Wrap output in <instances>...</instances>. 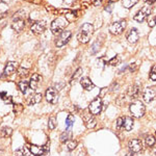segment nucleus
I'll use <instances>...</instances> for the list:
<instances>
[{
	"label": "nucleus",
	"instance_id": "obj_1",
	"mask_svg": "<svg viewBox=\"0 0 156 156\" xmlns=\"http://www.w3.org/2000/svg\"><path fill=\"white\" fill-rule=\"evenodd\" d=\"M94 32V26L90 23H84L80 28V31L77 36L78 41L82 44H87V43L90 42V36Z\"/></svg>",
	"mask_w": 156,
	"mask_h": 156
},
{
	"label": "nucleus",
	"instance_id": "obj_2",
	"mask_svg": "<svg viewBox=\"0 0 156 156\" xmlns=\"http://www.w3.org/2000/svg\"><path fill=\"white\" fill-rule=\"evenodd\" d=\"M129 110H130V112H131V115H133V118L140 119V118H142L143 115H145L146 107H145L144 103H142L140 101H134L130 104Z\"/></svg>",
	"mask_w": 156,
	"mask_h": 156
},
{
	"label": "nucleus",
	"instance_id": "obj_3",
	"mask_svg": "<svg viewBox=\"0 0 156 156\" xmlns=\"http://www.w3.org/2000/svg\"><path fill=\"white\" fill-rule=\"evenodd\" d=\"M134 125V120L130 117H121L117 120L115 128L117 129H124L126 131H130Z\"/></svg>",
	"mask_w": 156,
	"mask_h": 156
},
{
	"label": "nucleus",
	"instance_id": "obj_4",
	"mask_svg": "<svg viewBox=\"0 0 156 156\" xmlns=\"http://www.w3.org/2000/svg\"><path fill=\"white\" fill-rule=\"evenodd\" d=\"M69 22L67 21L65 18H57L52 21L51 23V31L53 32L54 34H59L60 32H62L65 30V28L68 26Z\"/></svg>",
	"mask_w": 156,
	"mask_h": 156
},
{
	"label": "nucleus",
	"instance_id": "obj_5",
	"mask_svg": "<svg viewBox=\"0 0 156 156\" xmlns=\"http://www.w3.org/2000/svg\"><path fill=\"white\" fill-rule=\"evenodd\" d=\"M126 21L125 20H121V21H115L109 27V31L112 34H115V36H118V34H121L123 31L126 28Z\"/></svg>",
	"mask_w": 156,
	"mask_h": 156
},
{
	"label": "nucleus",
	"instance_id": "obj_6",
	"mask_svg": "<svg viewBox=\"0 0 156 156\" xmlns=\"http://www.w3.org/2000/svg\"><path fill=\"white\" fill-rule=\"evenodd\" d=\"M102 100L100 97H97L93 100L92 102L90 103L89 105V112L90 114H92L93 115H99L102 110Z\"/></svg>",
	"mask_w": 156,
	"mask_h": 156
},
{
	"label": "nucleus",
	"instance_id": "obj_7",
	"mask_svg": "<svg viewBox=\"0 0 156 156\" xmlns=\"http://www.w3.org/2000/svg\"><path fill=\"white\" fill-rule=\"evenodd\" d=\"M72 37V32L69 31V30H64L62 32H60L58 34V37L55 40V45L56 47H62L67 44L68 42L70 41Z\"/></svg>",
	"mask_w": 156,
	"mask_h": 156
},
{
	"label": "nucleus",
	"instance_id": "obj_8",
	"mask_svg": "<svg viewBox=\"0 0 156 156\" xmlns=\"http://www.w3.org/2000/svg\"><path fill=\"white\" fill-rule=\"evenodd\" d=\"M152 12V7L151 6H144L143 9H140V11L137 12V14L134 16V20L138 23H143L146 19L148 18V16L151 14Z\"/></svg>",
	"mask_w": 156,
	"mask_h": 156
},
{
	"label": "nucleus",
	"instance_id": "obj_9",
	"mask_svg": "<svg viewBox=\"0 0 156 156\" xmlns=\"http://www.w3.org/2000/svg\"><path fill=\"white\" fill-rule=\"evenodd\" d=\"M18 62H9L6 64L5 68H4V71L3 74H2V77H5V76H11V75L14 74L15 72L18 70Z\"/></svg>",
	"mask_w": 156,
	"mask_h": 156
},
{
	"label": "nucleus",
	"instance_id": "obj_10",
	"mask_svg": "<svg viewBox=\"0 0 156 156\" xmlns=\"http://www.w3.org/2000/svg\"><path fill=\"white\" fill-rule=\"evenodd\" d=\"M144 146H143L142 140H131L128 143V149L133 153H138L143 150Z\"/></svg>",
	"mask_w": 156,
	"mask_h": 156
},
{
	"label": "nucleus",
	"instance_id": "obj_11",
	"mask_svg": "<svg viewBox=\"0 0 156 156\" xmlns=\"http://www.w3.org/2000/svg\"><path fill=\"white\" fill-rule=\"evenodd\" d=\"M45 97H46V100L51 104H56L57 101H58V95H57V92L54 89L50 87L46 90V94H45Z\"/></svg>",
	"mask_w": 156,
	"mask_h": 156
},
{
	"label": "nucleus",
	"instance_id": "obj_12",
	"mask_svg": "<svg viewBox=\"0 0 156 156\" xmlns=\"http://www.w3.org/2000/svg\"><path fill=\"white\" fill-rule=\"evenodd\" d=\"M156 98V92L152 87H146L143 90V99L145 102H151Z\"/></svg>",
	"mask_w": 156,
	"mask_h": 156
},
{
	"label": "nucleus",
	"instance_id": "obj_13",
	"mask_svg": "<svg viewBox=\"0 0 156 156\" xmlns=\"http://www.w3.org/2000/svg\"><path fill=\"white\" fill-rule=\"evenodd\" d=\"M140 94H142V89L140 83H134L128 90V96L132 99H136L138 96H140Z\"/></svg>",
	"mask_w": 156,
	"mask_h": 156
},
{
	"label": "nucleus",
	"instance_id": "obj_14",
	"mask_svg": "<svg viewBox=\"0 0 156 156\" xmlns=\"http://www.w3.org/2000/svg\"><path fill=\"white\" fill-rule=\"evenodd\" d=\"M31 31L34 32V34H42L43 32L46 29V22L45 21H39L36 22L34 24H32L31 26Z\"/></svg>",
	"mask_w": 156,
	"mask_h": 156
},
{
	"label": "nucleus",
	"instance_id": "obj_15",
	"mask_svg": "<svg viewBox=\"0 0 156 156\" xmlns=\"http://www.w3.org/2000/svg\"><path fill=\"white\" fill-rule=\"evenodd\" d=\"M43 99V96L42 94L40 93H37V94H30L28 97L26 98V102L28 105H34V104H37V103L41 102Z\"/></svg>",
	"mask_w": 156,
	"mask_h": 156
},
{
	"label": "nucleus",
	"instance_id": "obj_16",
	"mask_svg": "<svg viewBox=\"0 0 156 156\" xmlns=\"http://www.w3.org/2000/svg\"><path fill=\"white\" fill-rule=\"evenodd\" d=\"M84 124L87 128H89V129H92V128H95L97 125V121L96 119L94 118V115L92 114L90 115H84Z\"/></svg>",
	"mask_w": 156,
	"mask_h": 156
},
{
	"label": "nucleus",
	"instance_id": "obj_17",
	"mask_svg": "<svg viewBox=\"0 0 156 156\" xmlns=\"http://www.w3.org/2000/svg\"><path fill=\"white\" fill-rule=\"evenodd\" d=\"M138 39H140V34H138L137 29L132 28L127 36V41L129 42L130 44H135V43L138 41Z\"/></svg>",
	"mask_w": 156,
	"mask_h": 156
},
{
	"label": "nucleus",
	"instance_id": "obj_18",
	"mask_svg": "<svg viewBox=\"0 0 156 156\" xmlns=\"http://www.w3.org/2000/svg\"><path fill=\"white\" fill-rule=\"evenodd\" d=\"M12 27L14 30H16L17 32H20L24 29L25 27V20L24 19H16L12 21Z\"/></svg>",
	"mask_w": 156,
	"mask_h": 156
},
{
	"label": "nucleus",
	"instance_id": "obj_19",
	"mask_svg": "<svg viewBox=\"0 0 156 156\" xmlns=\"http://www.w3.org/2000/svg\"><path fill=\"white\" fill-rule=\"evenodd\" d=\"M42 76L39 74H34L31 76V79H30V82H29V87L31 90H37V85H39L40 82L42 81Z\"/></svg>",
	"mask_w": 156,
	"mask_h": 156
},
{
	"label": "nucleus",
	"instance_id": "obj_20",
	"mask_svg": "<svg viewBox=\"0 0 156 156\" xmlns=\"http://www.w3.org/2000/svg\"><path fill=\"white\" fill-rule=\"evenodd\" d=\"M80 84H81V87H83L85 90H92L95 87L94 83H93L92 80H90L89 77L81 78V80H80Z\"/></svg>",
	"mask_w": 156,
	"mask_h": 156
},
{
	"label": "nucleus",
	"instance_id": "obj_21",
	"mask_svg": "<svg viewBox=\"0 0 156 156\" xmlns=\"http://www.w3.org/2000/svg\"><path fill=\"white\" fill-rule=\"evenodd\" d=\"M29 150H30V153L34 154V156H41L45 153L44 148H43L42 146H37V145H31Z\"/></svg>",
	"mask_w": 156,
	"mask_h": 156
},
{
	"label": "nucleus",
	"instance_id": "obj_22",
	"mask_svg": "<svg viewBox=\"0 0 156 156\" xmlns=\"http://www.w3.org/2000/svg\"><path fill=\"white\" fill-rule=\"evenodd\" d=\"M15 154H16V156H30L31 153H30V150L28 148L24 146V147H21L18 150H16Z\"/></svg>",
	"mask_w": 156,
	"mask_h": 156
},
{
	"label": "nucleus",
	"instance_id": "obj_23",
	"mask_svg": "<svg viewBox=\"0 0 156 156\" xmlns=\"http://www.w3.org/2000/svg\"><path fill=\"white\" fill-rule=\"evenodd\" d=\"M77 18V12L74 11H68L66 14H65V19L67 20L68 22H74Z\"/></svg>",
	"mask_w": 156,
	"mask_h": 156
},
{
	"label": "nucleus",
	"instance_id": "obj_24",
	"mask_svg": "<svg viewBox=\"0 0 156 156\" xmlns=\"http://www.w3.org/2000/svg\"><path fill=\"white\" fill-rule=\"evenodd\" d=\"M71 138H72V132L70 131V130H66V131L62 132V135H60V142L67 143V142H69Z\"/></svg>",
	"mask_w": 156,
	"mask_h": 156
},
{
	"label": "nucleus",
	"instance_id": "obj_25",
	"mask_svg": "<svg viewBox=\"0 0 156 156\" xmlns=\"http://www.w3.org/2000/svg\"><path fill=\"white\" fill-rule=\"evenodd\" d=\"M138 2V0H122V5L126 9H131Z\"/></svg>",
	"mask_w": 156,
	"mask_h": 156
},
{
	"label": "nucleus",
	"instance_id": "obj_26",
	"mask_svg": "<svg viewBox=\"0 0 156 156\" xmlns=\"http://www.w3.org/2000/svg\"><path fill=\"white\" fill-rule=\"evenodd\" d=\"M155 143H156V140L153 135H148V136H146L145 138L146 146H148V147H153V146L155 145Z\"/></svg>",
	"mask_w": 156,
	"mask_h": 156
},
{
	"label": "nucleus",
	"instance_id": "obj_27",
	"mask_svg": "<svg viewBox=\"0 0 156 156\" xmlns=\"http://www.w3.org/2000/svg\"><path fill=\"white\" fill-rule=\"evenodd\" d=\"M18 87H19V90H21L23 94H25V93L27 92V90H28V87H29V83L27 81H25V80H23V81L19 82Z\"/></svg>",
	"mask_w": 156,
	"mask_h": 156
},
{
	"label": "nucleus",
	"instance_id": "obj_28",
	"mask_svg": "<svg viewBox=\"0 0 156 156\" xmlns=\"http://www.w3.org/2000/svg\"><path fill=\"white\" fill-rule=\"evenodd\" d=\"M0 98L3 100L5 104H11L12 103V97L9 96L6 92H0Z\"/></svg>",
	"mask_w": 156,
	"mask_h": 156
},
{
	"label": "nucleus",
	"instance_id": "obj_29",
	"mask_svg": "<svg viewBox=\"0 0 156 156\" xmlns=\"http://www.w3.org/2000/svg\"><path fill=\"white\" fill-rule=\"evenodd\" d=\"M12 134V129L11 127L5 126V127H3L1 129V135L3 137H9Z\"/></svg>",
	"mask_w": 156,
	"mask_h": 156
},
{
	"label": "nucleus",
	"instance_id": "obj_30",
	"mask_svg": "<svg viewBox=\"0 0 156 156\" xmlns=\"http://www.w3.org/2000/svg\"><path fill=\"white\" fill-rule=\"evenodd\" d=\"M17 73H18L19 77H21V78H25V77L27 76V75H28L29 70H28V69H26V68L21 67V68H18V70H17Z\"/></svg>",
	"mask_w": 156,
	"mask_h": 156
},
{
	"label": "nucleus",
	"instance_id": "obj_31",
	"mask_svg": "<svg viewBox=\"0 0 156 156\" xmlns=\"http://www.w3.org/2000/svg\"><path fill=\"white\" fill-rule=\"evenodd\" d=\"M81 74H82V69H81V68H78L77 70H75V73H74V75H73V77H72L71 84L74 83V81H76L78 78L81 76Z\"/></svg>",
	"mask_w": 156,
	"mask_h": 156
},
{
	"label": "nucleus",
	"instance_id": "obj_32",
	"mask_svg": "<svg viewBox=\"0 0 156 156\" xmlns=\"http://www.w3.org/2000/svg\"><path fill=\"white\" fill-rule=\"evenodd\" d=\"M48 126H49V129H51V130H53V129H55V128H56V120H55L54 117L49 118Z\"/></svg>",
	"mask_w": 156,
	"mask_h": 156
},
{
	"label": "nucleus",
	"instance_id": "obj_33",
	"mask_svg": "<svg viewBox=\"0 0 156 156\" xmlns=\"http://www.w3.org/2000/svg\"><path fill=\"white\" fill-rule=\"evenodd\" d=\"M74 121H75V120H74V117H73L72 115H68V117H67V120H66V125H67V128H68V129H69V128L71 127L73 124H74Z\"/></svg>",
	"mask_w": 156,
	"mask_h": 156
},
{
	"label": "nucleus",
	"instance_id": "obj_34",
	"mask_svg": "<svg viewBox=\"0 0 156 156\" xmlns=\"http://www.w3.org/2000/svg\"><path fill=\"white\" fill-rule=\"evenodd\" d=\"M120 62H121L120 57L119 56H115L114 58L109 59V62H108L107 64L109 65V66H117V65L120 64Z\"/></svg>",
	"mask_w": 156,
	"mask_h": 156
},
{
	"label": "nucleus",
	"instance_id": "obj_35",
	"mask_svg": "<svg viewBox=\"0 0 156 156\" xmlns=\"http://www.w3.org/2000/svg\"><path fill=\"white\" fill-rule=\"evenodd\" d=\"M149 77H150L151 80H153V81H156V65H154V66L151 68Z\"/></svg>",
	"mask_w": 156,
	"mask_h": 156
},
{
	"label": "nucleus",
	"instance_id": "obj_36",
	"mask_svg": "<svg viewBox=\"0 0 156 156\" xmlns=\"http://www.w3.org/2000/svg\"><path fill=\"white\" fill-rule=\"evenodd\" d=\"M100 48H101V45L99 44V42H95L94 45L92 46V54H96L98 51L100 50Z\"/></svg>",
	"mask_w": 156,
	"mask_h": 156
},
{
	"label": "nucleus",
	"instance_id": "obj_37",
	"mask_svg": "<svg viewBox=\"0 0 156 156\" xmlns=\"http://www.w3.org/2000/svg\"><path fill=\"white\" fill-rule=\"evenodd\" d=\"M67 147H68V149H69L70 151L74 150L75 148L77 147V142H76V140H69V142H68V144H67Z\"/></svg>",
	"mask_w": 156,
	"mask_h": 156
},
{
	"label": "nucleus",
	"instance_id": "obj_38",
	"mask_svg": "<svg viewBox=\"0 0 156 156\" xmlns=\"http://www.w3.org/2000/svg\"><path fill=\"white\" fill-rule=\"evenodd\" d=\"M22 110H23V105H22V104H20V103H17V104L14 105L15 114H19V112H21Z\"/></svg>",
	"mask_w": 156,
	"mask_h": 156
},
{
	"label": "nucleus",
	"instance_id": "obj_39",
	"mask_svg": "<svg viewBox=\"0 0 156 156\" xmlns=\"http://www.w3.org/2000/svg\"><path fill=\"white\" fill-rule=\"evenodd\" d=\"M128 68H129L130 72H135V71H136V69H137V64H131V65H129V66H128Z\"/></svg>",
	"mask_w": 156,
	"mask_h": 156
},
{
	"label": "nucleus",
	"instance_id": "obj_40",
	"mask_svg": "<svg viewBox=\"0 0 156 156\" xmlns=\"http://www.w3.org/2000/svg\"><path fill=\"white\" fill-rule=\"evenodd\" d=\"M148 24H149V26H150V27H154L155 25H156V17H155V18H152L151 20H149Z\"/></svg>",
	"mask_w": 156,
	"mask_h": 156
},
{
	"label": "nucleus",
	"instance_id": "obj_41",
	"mask_svg": "<svg viewBox=\"0 0 156 156\" xmlns=\"http://www.w3.org/2000/svg\"><path fill=\"white\" fill-rule=\"evenodd\" d=\"M101 2H102V0H93V5L98 6V5L101 4Z\"/></svg>",
	"mask_w": 156,
	"mask_h": 156
},
{
	"label": "nucleus",
	"instance_id": "obj_42",
	"mask_svg": "<svg viewBox=\"0 0 156 156\" xmlns=\"http://www.w3.org/2000/svg\"><path fill=\"white\" fill-rule=\"evenodd\" d=\"M107 90H108V89H107V87H104V89H102L101 90H100V95H99V97L101 98V97H103V96H104L105 92H107Z\"/></svg>",
	"mask_w": 156,
	"mask_h": 156
},
{
	"label": "nucleus",
	"instance_id": "obj_43",
	"mask_svg": "<svg viewBox=\"0 0 156 156\" xmlns=\"http://www.w3.org/2000/svg\"><path fill=\"white\" fill-rule=\"evenodd\" d=\"M43 148H44L45 153H48L49 152V143H46V144L43 146Z\"/></svg>",
	"mask_w": 156,
	"mask_h": 156
},
{
	"label": "nucleus",
	"instance_id": "obj_44",
	"mask_svg": "<svg viewBox=\"0 0 156 156\" xmlns=\"http://www.w3.org/2000/svg\"><path fill=\"white\" fill-rule=\"evenodd\" d=\"M55 87H56V90H62V87H64V83H56V84H55Z\"/></svg>",
	"mask_w": 156,
	"mask_h": 156
},
{
	"label": "nucleus",
	"instance_id": "obj_45",
	"mask_svg": "<svg viewBox=\"0 0 156 156\" xmlns=\"http://www.w3.org/2000/svg\"><path fill=\"white\" fill-rule=\"evenodd\" d=\"M144 1H145L147 4H149V5H151V4H153L154 2H156V0H144Z\"/></svg>",
	"mask_w": 156,
	"mask_h": 156
},
{
	"label": "nucleus",
	"instance_id": "obj_46",
	"mask_svg": "<svg viewBox=\"0 0 156 156\" xmlns=\"http://www.w3.org/2000/svg\"><path fill=\"white\" fill-rule=\"evenodd\" d=\"M6 16V12H0V20L3 19Z\"/></svg>",
	"mask_w": 156,
	"mask_h": 156
},
{
	"label": "nucleus",
	"instance_id": "obj_47",
	"mask_svg": "<svg viewBox=\"0 0 156 156\" xmlns=\"http://www.w3.org/2000/svg\"><path fill=\"white\" fill-rule=\"evenodd\" d=\"M125 156H136V155H135V153H133V152H131V151H130V152L127 153V154L125 155Z\"/></svg>",
	"mask_w": 156,
	"mask_h": 156
},
{
	"label": "nucleus",
	"instance_id": "obj_48",
	"mask_svg": "<svg viewBox=\"0 0 156 156\" xmlns=\"http://www.w3.org/2000/svg\"><path fill=\"white\" fill-rule=\"evenodd\" d=\"M152 156H156V147H154L153 148V150H152Z\"/></svg>",
	"mask_w": 156,
	"mask_h": 156
},
{
	"label": "nucleus",
	"instance_id": "obj_49",
	"mask_svg": "<svg viewBox=\"0 0 156 156\" xmlns=\"http://www.w3.org/2000/svg\"><path fill=\"white\" fill-rule=\"evenodd\" d=\"M7 1H9V0H0V2H1V3H6Z\"/></svg>",
	"mask_w": 156,
	"mask_h": 156
},
{
	"label": "nucleus",
	"instance_id": "obj_50",
	"mask_svg": "<svg viewBox=\"0 0 156 156\" xmlns=\"http://www.w3.org/2000/svg\"><path fill=\"white\" fill-rule=\"evenodd\" d=\"M114 1H117V0H109V2H114Z\"/></svg>",
	"mask_w": 156,
	"mask_h": 156
}]
</instances>
